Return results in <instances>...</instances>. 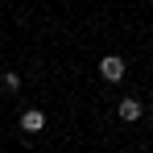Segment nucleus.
I'll use <instances>...</instances> for the list:
<instances>
[{"label": "nucleus", "instance_id": "f03ea898", "mask_svg": "<svg viewBox=\"0 0 153 153\" xmlns=\"http://www.w3.org/2000/svg\"><path fill=\"white\" fill-rule=\"evenodd\" d=\"M42 128H46V112H42V108H25V112H21V132H25V137H37Z\"/></svg>", "mask_w": 153, "mask_h": 153}, {"label": "nucleus", "instance_id": "f257e3e1", "mask_svg": "<svg viewBox=\"0 0 153 153\" xmlns=\"http://www.w3.org/2000/svg\"><path fill=\"white\" fill-rule=\"evenodd\" d=\"M124 75H128V62L120 58V54H108V58H100V79H103V83H120Z\"/></svg>", "mask_w": 153, "mask_h": 153}, {"label": "nucleus", "instance_id": "7ed1b4c3", "mask_svg": "<svg viewBox=\"0 0 153 153\" xmlns=\"http://www.w3.org/2000/svg\"><path fill=\"white\" fill-rule=\"evenodd\" d=\"M116 116H120V120H128V124H132V120H141V100H132V95H128V100H120Z\"/></svg>", "mask_w": 153, "mask_h": 153}, {"label": "nucleus", "instance_id": "20e7f679", "mask_svg": "<svg viewBox=\"0 0 153 153\" xmlns=\"http://www.w3.org/2000/svg\"><path fill=\"white\" fill-rule=\"evenodd\" d=\"M0 87H4V91H21V75H17V71H4V75H0Z\"/></svg>", "mask_w": 153, "mask_h": 153}]
</instances>
